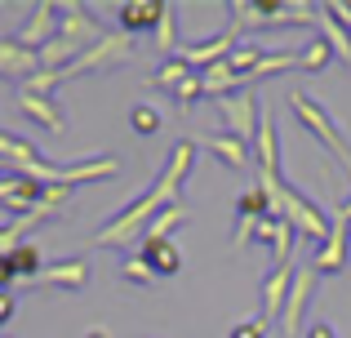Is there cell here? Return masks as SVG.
Masks as SVG:
<instances>
[{"mask_svg": "<svg viewBox=\"0 0 351 338\" xmlns=\"http://www.w3.org/2000/svg\"><path fill=\"white\" fill-rule=\"evenodd\" d=\"M289 112L298 116V125L311 134V138H320L325 143V152L338 160V165L347 169V178H351V143H347V134L338 130V121L325 112V107L316 103L311 94H302V89H289Z\"/></svg>", "mask_w": 351, "mask_h": 338, "instance_id": "7a4b0ae2", "label": "cell"}, {"mask_svg": "<svg viewBox=\"0 0 351 338\" xmlns=\"http://www.w3.org/2000/svg\"><path fill=\"white\" fill-rule=\"evenodd\" d=\"M236 45H240V23L232 18V23H227L218 36H209V40L178 45V58L187 62V67H200V71H209V67H218V62H227V58H232V53H236Z\"/></svg>", "mask_w": 351, "mask_h": 338, "instance_id": "ba28073f", "label": "cell"}, {"mask_svg": "<svg viewBox=\"0 0 351 338\" xmlns=\"http://www.w3.org/2000/svg\"><path fill=\"white\" fill-rule=\"evenodd\" d=\"M302 338H338V334H334V325H329V321H311L307 330H302Z\"/></svg>", "mask_w": 351, "mask_h": 338, "instance_id": "8d00e7d4", "label": "cell"}, {"mask_svg": "<svg viewBox=\"0 0 351 338\" xmlns=\"http://www.w3.org/2000/svg\"><path fill=\"white\" fill-rule=\"evenodd\" d=\"M14 312H18V298L14 294H0V330L14 321Z\"/></svg>", "mask_w": 351, "mask_h": 338, "instance_id": "d590c367", "label": "cell"}, {"mask_svg": "<svg viewBox=\"0 0 351 338\" xmlns=\"http://www.w3.org/2000/svg\"><path fill=\"white\" fill-rule=\"evenodd\" d=\"M289 67H298V53H293V49H267V58L245 76V85L254 89V85H263V80L280 76V71H289Z\"/></svg>", "mask_w": 351, "mask_h": 338, "instance_id": "44dd1931", "label": "cell"}, {"mask_svg": "<svg viewBox=\"0 0 351 338\" xmlns=\"http://www.w3.org/2000/svg\"><path fill=\"white\" fill-rule=\"evenodd\" d=\"M40 205H45V182L23 178V173H9V178H0V209H5V214L32 218Z\"/></svg>", "mask_w": 351, "mask_h": 338, "instance_id": "9c48e42d", "label": "cell"}, {"mask_svg": "<svg viewBox=\"0 0 351 338\" xmlns=\"http://www.w3.org/2000/svg\"><path fill=\"white\" fill-rule=\"evenodd\" d=\"M334 58H338V53H334V45H329L325 36H311L307 49H298V67L302 71H325Z\"/></svg>", "mask_w": 351, "mask_h": 338, "instance_id": "4316f807", "label": "cell"}, {"mask_svg": "<svg viewBox=\"0 0 351 338\" xmlns=\"http://www.w3.org/2000/svg\"><path fill=\"white\" fill-rule=\"evenodd\" d=\"M316 27H320L316 36H325V40L334 45L338 58H347V62H351V36H347V27L334 18V9H329V5H320V9H316Z\"/></svg>", "mask_w": 351, "mask_h": 338, "instance_id": "7402d4cb", "label": "cell"}, {"mask_svg": "<svg viewBox=\"0 0 351 338\" xmlns=\"http://www.w3.org/2000/svg\"><path fill=\"white\" fill-rule=\"evenodd\" d=\"M0 160H9L18 173H27V169L45 165L49 156H40V152H36L27 138H18V134H5V130H0Z\"/></svg>", "mask_w": 351, "mask_h": 338, "instance_id": "d6986e66", "label": "cell"}, {"mask_svg": "<svg viewBox=\"0 0 351 338\" xmlns=\"http://www.w3.org/2000/svg\"><path fill=\"white\" fill-rule=\"evenodd\" d=\"M152 45H156L160 58H173V53H178V9L173 5H165L160 23H156V32H152Z\"/></svg>", "mask_w": 351, "mask_h": 338, "instance_id": "cb8c5ba5", "label": "cell"}, {"mask_svg": "<svg viewBox=\"0 0 351 338\" xmlns=\"http://www.w3.org/2000/svg\"><path fill=\"white\" fill-rule=\"evenodd\" d=\"M316 285H320V271L311 267V263L293 271V285H289V298H285V312H280V321H276L285 338H298L302 334V321H307V307H311Z\"/></svg>", "mask_w": 351, "mask_h": 338, "instance_id": "8992f818", "label": "cell"}, {"mask_svg": "<svg viewBox=\"0 0 351 338\" xmlns=\"http://www.w3.org/2000/svg\"><path fill=\"white\" fill-rule=\"evenodd\" d=\"M351 258V223L334 214V232L325 236V241L316 245V258H311V267L320 271V276H334V271H343Z\"/></svg>", "mask_w": 351, "mask_h": 338, "instance_id": "8fae6325", "label": "cell"}, {"mask_svg": "<svg viewBox=\"0 0 351 338\" xmlns=\"http://www.w3.org/2000/svg\"><path fill=\"white\" fill-rule=\"evenodd\" d=\"M160 14H165V5H156V0H125V5H116V18H120V32L125 36L156 32Z\"/></svg>", "mask_w": 351, "mask_h": 338, "instance_id": "9a60e30c", "label": "cell"}, {"mask_svg": "<svg viewBox=\"0 0 351 338\" xmlns=\"http://www.w3.org/2000/svg\"><path fill=\"white\" fill-rule=\"evenodd\" d=\"M196 147L214 152V156L223 160L227 169H245V165H249V143L232 138V134H227V130H218V134H205V138H196Z\"/></svg>", "mask_w": 351, "mask_h": 338, "instance_id": "ac0fdd59", "label": "cell"}, {"mask_svg": "<svg viewBox=\"0 0 351 338\" xmlns=\"http://www.w3.org/2000/svg\"><path fill=\"white\" fill-rule=\"evenodd\" d=\"M187 76H191V67L178 58V53H173V58H165L160 67L152 71V85H156V89H173V85H182Z\"/></svg>", "mask_w": 351, "mask_h": 338, "instance_id": "83f0119b", "label": "cell"}, {"mask_svg": "<svg viewBox=\"0 0 351 338\" xmlns=\"http://www.w3.org/2000/svg\"><path fill=\"white\" fill-rule=\"evenodd\" d=\"M156 209H165V205H160V196H156L152 187H143L125 209H120L116 218H107L103 232H94V245H98V250H125L134 236H143V232H147V223H152Z\"/></svg>", "mask_w": 351, "mask_h": 338, "instance_id": "3957f363", "label": "cell"}, {"mask_svg": "<svg viewBox=\"0 0 351 338\" xmlns=\"http://www.w3.org/2000/svg\"><path fill=\"white\" fill-rule=\"evenodd\" d=\"M5 338H9V334H5Z\"/></svg>", "mask_w": 351, "mask_h": 338, "instance_id": "ab89813d", "label": "cell"}, {"mask_svg": "<svg viewBox=\"0 0 351 338\" xmlns=\"http://www.w3.org/2000/svg\"><path fill=\"white\" fill-rule=\"evenodd\" d=\"M120 276H125L129 285H138V289H143V285H152V280H156V276H152V267H147V263L138 258V254L125 263V267H120Z\"/></svg>", "mask_w": 351, "mask_h": 338, "instance_id": "d6a6232c", "label": "cell"}, {"mask_svg": "<svg viewBox=\"0 0 351 338\" xmlns=\"http://www.w3.org/2000/svg\"><path fill=\"white\" fill-rule=\"evenodd\" d=\"M18 112L27 116L32 125H40V130H49V134H62L67 130V116H62V107L53 103V98H40V94H23L18 89Z\"/></svg>", "mask_w": 351, "mask_h": 338, "instance_id": "4fadbf2b", "label": "cell"}, {"mask_svg": "<svg viewBox=\"0 0 351 338\" xmlns=\"http://www.w3.org/2000/svg\"><path fill=\"white\" fill-rule=\"evenodd\" d=\"M134 58V40H129L125 32H116V36H103V40L94 45V49H85L71 67H62V76H89V71H103V67H120V62H129Z\"/></svg>", "mask_w": 351, "mask_h": 338, "instance_id": "52a82bcc", "label": "cell"}, {"mask_svg": "<svg viewBox=\"0 0 351 338\" xmlns=\"http://www.w3.org/2000/svg\"><path fill=\"white\" fill-rule=\"evenodd\" d=\"M227 338H267V325L263 321H240V325H232Z\"/></svg>", "mask_w": 351, "mask_h": 338, "instance_id": "836d02e7", "label": "cell"}, {"mask_svg": "<svg viewBox=\"0 0 351 338\" xmlns=\"http://www.w3.org/2000/svg\"><path fill=\"white\" fill-rule=\"evenodd\" d=\"M129 130H134V134H143V138H152V134L160 130V112H156L152 103H138L134 112H129Z\"/></svg>", "mask_w": 351, "mask_h": 338, "instance_id": "f546056e", "label": "cell"}, {"mask_svg": "<svg viewBox=\"0 0 351 338\" xmlns=\"http://www.w3.org/2000/svg\"><path fill=\"white\" fill-rule=\"evenodd\" d=\"M9 263H14V271H18V280H23V285H36V276L45 271L40 245H32V241L14 245V250H9Z\"/></svg>", "mask_w": 351, "mask_h": 338, "instance_id": "603a6c76", "label": "cell"}, {"mask_svg": "<svg viewBox=\"0 0 351 338\" xmlns=\"http://www.w3.org/2000/svg\"><path fill=\"white\" fill-rule=\"evenodd\" d=\"M36 285H49V289H85V285H89V263H85V258L49 263V267L36 276Z\"/></svg>", "mask_w": 351, "mask_h": 338, "instance_id": "5bb4252c", "label": "cell"}, {"mask_svg": "<svg viewBox=\"0 0 351 338\" xmlns=\"http://www.w3.org/2000/svg\"><path fill=\"white\" fill-rule=\"evenodd\" d=\"M196 138H178L169 147V156H165V169L156 173V182H152V191L160 196V205H178V196H182V187H187V178H191V169H196Z\"/></svg>", "mask_w": 351, "mask_h": 338, "instance_id": "277c9868", "label": "cell"}, {"mask_svg": "<svg viewBox=\"0 0 351 338\" xmlns=\"http://www.w3.org/2000/svg\"><path fill=\"white\" fill-rule=\"evenodd\" d=\"M200 89H205L209 98H227V94H236V89H245V80H240V71L232 67V62H218V67H209V71H200Z\"/></svg>", "mask_w": 351, "mask_h": 338, "instance_id": "ffe728a7", "label": "cell"}, {"mask_svg": "<svg viewBox=\"0 0 351 338\" xmlns=\"http://www.w3.org/2000/svg\"><path fill=\"white\" fill-rule=\"evenodd\" d=\"M14 285H18V271H14V263H9V254H0V294H9Z\"/></svg>", "mask_w": 351, "mask_h": 338, "instance_id": "e575fe53", "label": "cell"}, {"mask_svg": "<svg viewBox=\"0 0 351 338\" xmlns=\"http://www.w3.org/2000/svg\"><path fill=\"white\" fill-rule=\"evenodd\" d=\"M138 258L152 267V276H178L182 271V250L173 241H143Z\"/></svg>", "mask_w": 351, "mask_h": 338, "instance_id": "e0dca14e", "label": "cell"}, {"mask_svg": "<svg viewBox=\"0 0 351 338\" xmlns=\"http://www.w3.org/2000/svg\"><path fill=\"white\" fill-rule=\"evenodd\" d=\"M236 214H245V218H267V214H276V205H271V196H267L263 182H249V187L240 191Z\"/></svg>", "mask_w": 351, "mask_h": 338, "instance_id": "484cf974", "label": "cell"}, {"mask_svg": "<svg viewBox=\"0 0 351 338\" xmlns=\"http://www.w3.org/2000/svg\"><path fill=\"white\" fill-rule=\"evenodd\" d=\"M85 338H112V334H107V330H103V325H94V330H89Z\"/></svg>", "mask_w": 351, "mask_h": 338, "instance_id": "f35d334b", "label": "cell"}, {"mask_svg": "<svg viewBox=\"0 0 351 338\" xmlns=\"http://www.w3.org/2000/svg\"><path fill=\"white\" fill-rule=\"evenodd\" d=\"M293 271L298 267H271L263 276V285H258V294H263V312H258V321L263 325H271V321H280V312H285V298H289V285H293Z\"/></svg>", "mask_w": 351, "mask_h": 338, "instance_id": "7c38bea8", "label": "cell"}, {"mask_svg": "<svg viewBox=\"0 0 351 338\" xmlns=\"http://www.w3.org/2000/svg\"><path fill=\"white\" fill-rule=\"evenodd\" d=\"M36 71H40V58H36L32 49H23L18 40H0V76H9V80H32Z\"/></svg>", "mask_w": 351, "mask_h": 338, "instance_id": "2e32d148", "label": "cell"}, {"mask_svg": "<svg viewBox=\"0 0 351 338\" xmlns=\"http://www.w3.org/2000/svg\"><path fill=\"white\" fill-rule=\"evenodd\" d=\"M200 94H205V89H200V76H187L182 85L169 89V98H173V107H178V112H191V107L200 103Z\"/></svg>", "mask_w": 351, "mask_h": 338, "instance_id": "4dcf8cb0", "label": "cell"}, {"mask_svg": "<svg viewBox=\"0 0 351 338\" xmlns=\"http://www.w3.org/2000/svg\"><path fill=\"white\" fill-rule=\"evenodd\" d=\"M329 9H334V18L347 27V36H351V5H329Z\"/></svg>", "mask_w": 351, "mask_h": 338, "instance_id": "74e56055", "label": "cell"}, {"mask_svg": "<svg viewBox=\"0 0 351 338\" xmlns=\"http://www.w3.org/2000/svg\"><path fill=\"white\" fill-rule=\"evenodd\" d=\"M218 116H223L227 134L240 143H249L254 147V134H258V116H263V107H258V89H236V94L218 98Z\"/></svg>", "mask_w": 351, "mask_h": 338, "instance_id": "5b68a950", "label": "cell"}, {"mask_svg": "<svg viewBox=\"0 0 351 338\" xmlns=\"http://www.w3.org/2000/svg\"><path fill=\"white\" fill-rule=\"evenodd\" d=\"M182 223H187V209H182V205H165V209H156V214H152L143 241H169V232H173V227H182Z\"/></svg>", "mask_w": 351, "mask_h": 338, "instance_id": "d4e9b609", "label": "cell"}, {"mask_svg": "<svg viewBox=\"0 0 351 338\" xmlns=\"http://www.w3.org/2000/svg\"><path fill=\"white\" fill-rule=\"evenodd\" d=\"M263 58H267V49H263V45H249V40H240V45H236V53H232L227 62H232V67L240 71V80H245V76H249V71H254Z\"/></svg>", "mask_w": 351, "mask_h": 338, "instance_id": "f1b7e54d", "label": "cell"}, {"mask_svg": "<svg viewBox=\"0 0 351 338\" xmlns=\"http://www.w3.org/2000/svg\"><path fill=\"white\" fill-rule=\"evenodd\" d=\"M267 196H271L276 214H280L298 236H307V241H316V245H320L329 232H334V218H329L311 196H302L293 182H276V187H267Z\"/></svg>", "mask_w": 351, "mask_h": 338, "instance_id": "6da1fadb", "label": "cell"}, {"mask_svg": "<svg viewBox=\"0 0 351 338\" xmlns=\"http://www.w3.org/2000/svg\"><path fill=\"white\" fill-rule=\"evenodd\" d=\"M58 27H62V9L58 5H32L27 9V23H23V32L14 36L23 49H32V53H40L45 45L58 36Z\"/></svg>", "mask_w": 351, "mask_h": 338, "instance_id": "30bf717a", "label": "cell"}, {"mask_svg": "<svg viewBox=\"0 0 351 338\" xmlns=\"http://www.w3.org/2000/svg\"><path fill=\"white\" fill-rule=\"evenodd\" d=\"M62 80H67L62 71H36V76H32V80H23L18 89H23V94H40V98H49L53 89L62 85Z\"/></svg>", "mask_w": 351, "mask_h": 338, "instance_id": "1f68e13d", "label": "cell"}]
</instances>
